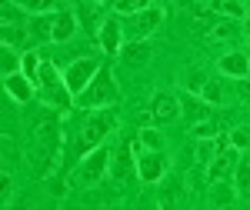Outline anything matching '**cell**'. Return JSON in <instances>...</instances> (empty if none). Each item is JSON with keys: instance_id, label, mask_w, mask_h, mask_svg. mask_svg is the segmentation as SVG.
Here are the masks:
<instances>
[{"instance_id": "cell-10", "label": "cell", "mask_w": 250, "mask_h": 210, "mask_svg": "<svg viewBox=\"0 0 250 210\" xmlns=\"http://www.w3.org/2000/svg\"><path fill=\"white\" fill-rule=\"evenodd\" d=\"M233 164H237V153H233L230 147L217 150V157L207 164V177H210V184H213V180H227V173L233 170Z\"/></svg>"}, {"instance_id": "cell-19", "label": "cell", "mask_w": 250, "mask_h": 210, "mask_svg": "<svg viewBox=\"0 0 250 210\" xmlns=\"http://www.w3.org/2000/svg\"><path fill=\"white\" fill-rule=\"evenodd\" d=\"M100 10H104V3H97V0H83V3H80V20L87 23V30H94V27H97Z\"/></svg>"}, {"instance_id": "cell-11", "label": "cell", "mask_w": 250, "mask_h": 210, "mask_svg": "<svg viewBox=\"0 0 250 210\" xmlns=\"http://www.w3.org/2000/svg\"><path fill=\"white\" fill-rule=\"evenodd\" d=\"M120 37H124V23H120L117 17H107L104 23H100V43H104V50H107V54H117Z\"/></svg>"}, {"instance_id": "cell-12", "label": "cell", "mask_w": 250, "mask_h": 210, "mask_svg": "<svg viewBox=\"0 0 250 210\" xmlns=\"http://www.w3.org/2000/svg\"><path fill=\"white\" fill-rule=\"evenodd\" d=\"M233 200H237V187H230L227 180H213L210 184V193H207L210 207H230Z\"/></svg>"}, {"instance_id": "cell-37", "label": "cell", "mask_w": 250, "mask_h": 210, "mask_svg": "<svg viewBox=\"0 0 250 210\" xmlns=\"http://www.w3.org/2000/svg\"><path fill=\"white\" fill-rule=\"evenodd\" d=\"M207 3H210V0H207Z\"/></svg>"}, {"instance_id": "cell-2", "label": "cell", "mask_w": 250, "mask_h": 210, "mask_svg": "<svg viewBox=\"0 0 250 210\" xmlns=\"http://www.w3.org/2000/svg\"><path fill=\"white\" fill-rule=\"evenodd\" d=\"M77 30V20L67 10H50V14H37L30 20V34L37 40H50V43H60V40H70Z\"/></svg>"}, {"instance_id": "cell-33", "label": "cell", "mask_w": 250, "mask_h": 210, "mask_svg": "<svg viewBox=\"0 0 250 210\" xmlns=\"http://www.w3.org/2000/svg\"><path fill=\"white\" fill-rule=\"evenodd\" d=\"M237 97H240V104H250V80L247 77H237Z\"/></svg>"}, {"instance_id": "cell-27", "label": "cell", "mask_w": 250, "mask_h": 210, "mask_svg": "<svg viewBox=\"0 0 250 210\" xmlns=\"http://www.w3.org/2000/svg\"><path fill=\"white\" fill-rule=\"evenodd\" d=\"M20 63H23V57H17V54H14V47H3V77H10Z\"/></svg>"}, {"instance_id": "cell-14", "label": "cell", "mask_w": 250, "mask_h": 210, "mask_svg": "<svg viewBox=\"0 0 250 210\" xmlns=\"http://www.w3.org/2000/svg\"><path fill=\"white\" fill-rule=\"evenodd\" d=\"M220 70L230 77H247L250 74V60L240 54V50H233V54H227V57H220Z\"/></svg>"}, {"instance_id": "cell-18", "label": "cell", "mask_w": 250, "mask_h": 210, "mask_svg": "<svg viewBox=\"0 0 250 210\" xmlns=\"http://www.w3.org/2000/svg\"><path fill=\"white\" fill-rule=\"evenodd\" d=\"M210 10L217 17H230V20L244 17V7H240L237 0H210Z\"/></svg>"}, {"instance_id": "cell-30", "label": "cell", "mask_w": 250, "mask_h": 210, "mask_svg": "<svg viewBox=\"0 0 250 210\" xmlns=\"http://www.w3.org/2000/svg\"><path fill=\"white\" fill-rule=\"evenodd\" d=\"M230 144L233 147H244V150H250V127H237L230 134Z\"/></svg>"}, {"instance_id": "cell-9", "label": "cell", "mask_w": 250, "mask_h": 210, "mask_svg": "<svg viewBox=\"0 0 250 210\" xmlns=\"http://www.w3.org/2000/svg\"><path fill=\"white\" fill-rule=\"evenodd\" d=\"M164 157H160V150H150V153H140L137 157V173H140V180L144 184H154V180H160L164 177Z\"/></svg>"}, {"instance_id": "cell-8", "label": "cell", "mask_w": 250, "mask_h": 210, "mask_svg": "<svg viewBox=\"0 0 250 210\" xmlns=\"http://www.w3.org/2000/svg\"><path fill=\"white\" fill-rule=\"evenodd\" d=\"M150 117L160 120V124L177 120V117H180V100L173 94H154V100H150Z\"/></svg>"}, {"instance_id": "cell-20", "label": "cell", "mask_w": 250, "mask_h": 210, "mask_svg": "<svg viewBox=\"0 0 250 210\" xmlns=\"http://www.w3.org/2000/svg\"><path fill=\"white\" fill-rule=\"evenodd\" d=\"M180 180L177 177H170V180H164V187H160V204L164 207H173V204H180Z\"/></svg>"}, {"instance_id": "cell-32", "label": "cell", "mask_w": 250, "mask_h": 210, "mask_svg": "<svg viewBox=\"0 0 250 210\" xmlns=\"http://www.w3.org/2000/svg\"><path fill=\"white\" fill-rule=\"evenodd\" d=\"M140 144H144V147H150V150H160V134H157V130H140Z\"/></svg>"}, {"instance_id": "cell-26", "label": "cell", "mask_w": 250, "mask_h": 210, "mask_svg": "<svg viewBox=\"0 0 250 210\" xmlns=\"http://www.w3.org/2000/svg\"><path fill=\"white\" fill-rule=\"evenodd\" d=\"M14 3H20L23 10H34V14H50V7L57 0H14Z\"/></svg>"}, {"instance_id": "cell-22", "label": "cell", "mask_w": 250, "mask_h": 210, "mask_svg": "<svg viewBox=\"0 0 250 210\" xmlns=\"http://www.w3.org/2000/svg\"><path fill=\"white\" fill-rule=\"evenodd\" d=\"M217 130H220V124H217V117H213V114L193 124V137H197V140H207V137H210V134H217Z\"/></svg>"}, {"instance_id": "cell-25", "label": "cell", "mask_w": 250, "mask_h": 210, "mask_svg": "<svg viewBox=\"0 0 250 210\" xmlns=\"http://www.w3.org/2000/svg\"><path fill=\"white\" fill-rule=\"evenodd\" d=\"M40 63H43V60H40L34 50H30V54H23V63H20V67H23V77H30V80L40 77Z\"/></svg>"}, {"instance_id": "cell-5", "label": "cell", "mask_w": 250, "mask_h": 210, "mask_svg": "<svg viewBox=\"0 0 250 210\" xmlns=\"http://www.w3.org/2000/svg\"><path fill=\"white\" fill-rule=\"evenodd\" d=\"M114 130V114H94L83 127H80L77 137V153H90L104 144V137Z\"/></svg>"}, {"instance_id": "cell-1", "label": "cell", "mask_w": 250, "mask_h": 210, "mask_svg": "<svg viewBox=\"0 0 250 210\" xmlns=\"http://www.w3.org/2000/svg\"><path fill=\"white\" fill-rule=\"evenodd\" d=\"M60 157V117L43 114L34 124L30 134V160H34V173L37 177H50Z\"/></svg>"}, {"instance_id": "cell-13", "label": "cell", "mask_w": 250, "mask_h": 210, "mask_svg": "<svg viewBox=\"0 0 250 210\" xmlns=\"http://www.w3.org/2000/svg\"><path fill=\"white\" fill-rule=\"evenodd\" d=\"M130 150H134V147H130V140H124V144H120V150L114 153V164H110V170H114V177L120 180V184L130 177Z\"/></svg>"}, {"instance_id": "cell-34", "label": "cell", "mask_w": 250, "mask_h": 210, "mask_svg": "<svg viewBox=\"0 0 250 210\" xmlns=\"http://www.w3.org/2000/svg\"><path fill=\"white\" fill-rule=\"evenodd\" d=\"M3 204H10V177L3 173Z\"/></svg>"}, {"instance_id": "cell-15", "label": "cell", "mask_w": 250, "mask_h": 210, "mask_svg": "<svg viewBox=\"0 0 250 210\" xmlns=\"http://www.w3.org/2000/svg\"><path fill=\"white\" fill-rule=\"evenodd\" d=\"M3 87H7V94L10 97H17V100H30V77H20V74H10V77H3Z\"/></svg>"}, {"instance_id": "cell-16", "label": "cell", "mask_w": 250, "mask_h": 210, "mask_svg": "<svg viewBox=\"0 0 250 210\" xmlns=\"http://www.w3.org/2000/svg\"><path fill=\"white\" fill-rule=\"evenodd\" d=\"M184 110L190 117H197V120H204V117H210V104H207L204 97H184V100H180V114H184Z\"/></svg>"}, {"instance_id": "cell-23", "label": "cell", "mask_w": 250, "mask_h": 210, "mask_svg": "<svg viewBox=\"0 0 250 210\" xmlns=\"http://www.w3.org/2000/svg\"><path fill=\"white\" fill-rule=\"evenodd\" d=\"M200 97H204L210 107H217V104L224 100V87H220V80H207V84H204V90H200Z\"/></svg>"}, {"instance_id": "cell-36", "label": "cell", "mask_w": 250, "mask_h": 210, "mask_svg": "<svg viewBox=\"0 0 250 210\" xmlns=\"http://www.w3.org/2000/svg\"><path fill=\"white\" fill-rule=\"evenodd\" d=\"M247 160H250V150H247Z\"/></svg>"}, {"instance_id": "cell-31", "label": "cell", "mask_w": 250, "mask_h": 210, "mask_svg": "<svg viewBox=\"0 0 250 210\" xmlns=\"http://www.w3.org/2000/svg\"><path fill=\"white\" fill-rule=\"evenodd\" d=\"M197 150H200V160H204V164H210L220 147H217V144H210V137H207V140H200V147H197Z\"/></svg>"}, {"instance_id": "cell-6", "label": "cell", "mask_w": 250, "mask_h": 210, "mask_svg": "<svg viewBox=\"0 0 250 210\" xmlns=\"http://www.w3.org/2000/svg\"><path fill=\"white\" fill-rule=\"evenodd\" d=\"M97 70H100V60L97 57H80V60H74L67 70H63V84H67V90L77 97L90 80L97 77Z\"/></svg>"}, {"instance_id": "cell-17", "label": "cell", "mask_w": 250, "mask_h": 210, "mask_svg": "<svg viewBox=\"0 0 250 210\" xmlns=\"http://www.w3.org/2000/svg\"><path fill=\"white\" fill-rule=\"evenodd\" d=\"M124 57H127V63H147V60H150V47H147V43H144V40H134V43H127V47H124Z\"/></svg>"}, {"instance_id": "cell-4", "label": "cell", "mask_w": 250, "mask_h": 210, "mask_svg": "<svg viewBox=\"0 0 250 210\" xmlns=\"http://www.w3.org/2000/svg\"><path fill=\"white\" fill-rule=\"evenodd\" d=\"M110 104H117V84H114V77H110V70L100 67L97 77L77 94V107L90 110V107H110Z\"/></svg>"}, {"instance_id": "cell-29", "label": "cell", "mask_w": 250, "mask_h": 210, "mask_svg": "<svg viewBox=\"0 0 250 210\" xmlns=\"http://www.w3.org/2000/svg\"><path fill=\"white\" fill-rule=\"evenodd\" d=\"M147 7H154V0H120L117 3V10H124V14H137V10H147Z\"/></svg>"}, {"instance_id": "cell-3", "label": "cell", "mask_w": 250, "mask_h": 210, "mask_svg": "<svg viewBox=\"0 0 250 210\" xmlns=\"http://www.w3.org/2000/svg\"><path fill=\"white\" fill-rule=\"evenodd\" d=\"M110 150L100 144L97 150H90V153H83V160L77 164V170L70 173V187H77V190H83V187H94L97 180L107 173V167H110Z\"/></svg>"}, {"instance_id": "cell-35", "label": "cell", "mask_w": 250, "mask_h": 210, "mask_svg": "<svg viewBox=\"0 0 250 210\" xmlns=\"http://www.w3.org/2000/svg\"><path fill=\"white\" fill-rule=\"evenodd\" d=\"M244 34H247V37H250V17H247V23H244Z\"/></svg>"}, {"instance_id": "cell-7", "label": "cell", "mask_w": 250, "mask_h": 210, "mask_svg": "<svg viewBox=\"0 0 250 210\" xmlns=\"http://www.w3.org/2000/svg\"><path fill=\"white\" fill-rule=\"evenodd\" d=\"M160 20H164V14H160V7H147V10H137V14H130V17L124 20V34L134 40H144L147 34H154L157 27H160Z\"/></svg>"}, {"instance_id": "cell-21", "label": "cell", "mask_w": 250, "mask_h": 210, "mask_svg": "<svg viewBox=\"0 0 250 210\" xmlns=\"http://www.w3.org/2000/svg\"><path fill=\"white\" fill-rule=\"evenodd\" d=\"M237 37V27H233V20H217L210 27V34H207V40H233Z\"/></svg>"}, {"instance_id": "cell-28", "label": "cell", "mask_w": 250, "mask_h": 210, "mask_svg": "<svg viewBox=\"0 0 250 210\" xmlns=\"http://www.w3.org/2000/svg\"><path fill=\"white\" fill-rule=\"evenodd\" d=\"M204 84H207V77H204V70H187V90H193V94H200L204 90Z\"/></svg>"}, {"instance_id": "cell-24", "label": "cell", "mask_w": 250, "mask_h": 210, "mask_svg": "<svg viewBox=\"0 0 250 210\" xmlns=\"http://www.w3.org/2000/svg\"><path fill=\"white\" fill-rule=\"evenodd\" d=\"M237 193L240 197H250V160L237 164Z\"/></svg>"}]
</instances>
